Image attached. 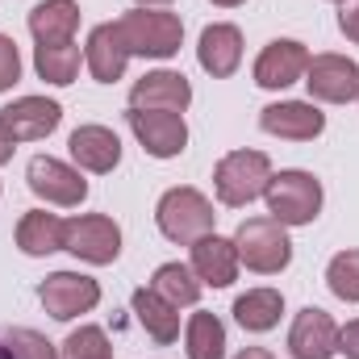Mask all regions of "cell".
I'll return each mask as SVG.
<instances>
[{"label": "cell", "mask_w": 359, "mask_h": 359, "mask_svg": "<svg viewBox=\"0 0 359 359\" xmlns=\"http://www.w3.org/2000/svg\"><path fill=\"white\" fill-rule=\"evenodd\" d=\"M38 301H42V309H46L55 322H72V318L96 309L100 284H96L92 276H80V271H55V276L42 280Z\"/></svg>", "instance_id": "obj_7"}, {"label": "cell", "mask_w": 359, "mask_h": 359, "mask_svg": "<svg viewBox=\"0 0 359 359\" xmlns=\"http://www.w3.org/2000/svg\"><path fill=\"white\" fill-rule=\"evenodd\" d=\"M305 67H309V50L292 38H276L259 50L255 59V84L259 88H288L297 80H305Z\"/></svg>", "instance_id": "obj_13"}, {"label": "cell", "mask_w": 359, "mask_h": 359, "mask_svg": "<svg viewBox=\"0 0 359 359\" xmlns=\"http://www.w3.org/2000/svg\"><path fill=\"white\" fill-rule=\"evenodd\" d=\"M155 222H159V230H163L172 243L192 247V243H201L205 234H213L217 213H213V205H209L205 192H196V188H172V192L159 196Z\"/></svg>", "instance_id": "obj_2"}, {"label": "cell", "mask_w": 359, "mask_h": 359, "mask_svg": "<svg viewBox=\"0 0 359 359\" xmlns=\"http://www.w3.org/2000/svg\"><path fill=\"white\" fill-rule=\"evenodd\" d=\"M63 238H67V222L55 217V213H46V209H29L17 222V247L25 255H34V259L63 251Z\"/></svg>", "instance_id": "obj_21"}, {"label": "cell", "mask_w": 359, "mask_h": 359, "mask_svg": "<svg viewBox=\"0 0 359 359\" xmlns=\"http://www.w3.org/2000/svg\"><path fill=\"white\" fill-rule=\"evenodd\" d=\"M288 351L292 359H334L339 355V326L326 309L309 305L292 318V330H288Z\"/></svg>", "instance_id": "obj_12"}, {"label": "cell", "mask_w": 359, "mask_h": 359, "mask_svg": "<svg viewBox=\"0 0 359 359\" xmlns=\"http://www.w3.org/2000/svg\"><path fill=\"white\" fill-rule=\"evenodd\" d=\"M339 29L359 42V0H343V8H339Z\"/></svg>", "instance_id": "obj_31"}, {"label": "cell", "mask_w": 359, "mask_h": 359, "mask_svg": "<svg viewBox=\"0 0 359 359\" xmlns=\"http://www.w3.org/2000/svg\"><path fill=\"white\" fill-rule=\"evenodd\" d=\"M134 138L142 142V151L151 159H176L188 147V126L184 113H163V109H130L126 113Z\"/></svg>", "instance_id": "obj_8"}, {"label": "cell", "mask_w": 359, "mask_h": 359, "mask_svg": "<svg viewBox=\"0 0 359 359\" xmlns=\"http://www.w3.org/2000/svg\"><path fill=\"white\" fill-rule=\"evenodd\" d=\"M80 46L76 42H63V46H34V67H38V76L46 80V84H55V88H67V84H76V76H80Z\"/></svg>", "instance_id": "obj_24"}, {"label": "cell", "mask_w": 359, "mask_h": 359, "mask_svg": "<svg viewBox=\"0 0 359 359\" xmlns=\"http://www.w3.org/2000/svg\"><path fill=\"white\" fill-rule=\"evenodd\" d=\"M234 251H238V264H247L259 276L271 271H284L292 259V243H288V230L276 222V217H247L234 234Z\"/></svg>", "instance_id": "obj_4"}, {"label": "cell", "mask_w": 359, "mask_h": 359, "mask_svg": "<svg viewBox=\"0 0 359 359\" xmlns=\"http://www.w3.org/2000/svg\"><path fill=\"white\" fill-rule=\"evenodd\" d=\"M21 80V55H17V42L0 34V92H8Z\"/></svg>", "instance_id": "obj_30"}, {"label": "cell", "mask_w": 359, "mask_h": 359, "mask_svg": "<svg viewBox=\"0 0 359 359\" xmlns=\"http://www.w3.org/2000/svg\"><path fill=\"white\" fill-rule=\"evenodd\" d=\"M76 29H80V4L76 0H42L38 8H29V34L38 46L76 42Z\"/></svg>", "instance_id": "obj_20"}, {"label": "cell", "mask_w": 359, "mask_h": 359, "mask_svg": "<svg viewBox=\"0 0 359 359\" xmlns=\"http://www.w3.org/2000/svg\"><path fill=\"white\" fill-rule=\"evenodd\" d=\"M13 151H17V142H13V138H8V130L0 126V168H4L8 159H13Z\"/></svg>", "instance_id": "obj_33"}, {"label": "cell", "mask_w": 359, "mask_h": 359, "mask_svg": "<svg viewBox=\"0 0 359 359\" xmlns=\"http://www.w3.org/2000/svg\"><path fill=\"white\" fill-rule=\"evenodd\" d=\"M326 284L339 301L359 305V251H339L326 268Z\"/></svg>", "instance_id": "obj_28"}, {"label": "cell", "mask_w": 359, "mask_h": 359, "mask_svg": "<svg viewBox=\"0 0 359 359\" xmlns=\"http://www.w3.org/2000/svg\"><path fill=\"white\" fill-rule=\"evenodd\" d=\"M268 213L280 226H309L322 213V184L309 172H280L264 188Z\"/></svg>", "instance_id": "obj_5"}, {"label": "cell", "mask_w": 359, "mask_h": 359, "mask_svg": "<svg viewBox=\"0 0 359 359\" xmlns=\"http://www.w3.org/2000/svg\"><path fill=\"white\" fill-rule=\"evenodd\" d=\"M113 25H117L126 50L142 55V59H172L184 42V21L168 8H130Z\"/></svg>", "instance_id": "obj_1"}, {"label": "cell", "mask_w": 359, "mask_h": 359, "mask_svg": "<svg viewBox=\"0 0 359 359\" xmlns=\"http://www.w3.org/2000/svg\"><path fill=\"white\" fill-rule=\"evenodd\" d=\"M151 288L163 297V301H172V305H196L201 301V280H196V271L184 268V264H163V268L151 276Z\"/></svg>", "instance_id": "obj_26"}, {"label": "cell", "mask_w": 359, "mask_h": 359, "mask_svg": "<svg viewBox=\"0 0 359 359\" xmlns=\"http://www.w3.org/2000/svg\"><path fill=\"white\" fill-rule=\"evenodd\" d=\"M259 126L271 138H288V142H309L326 130V113L318 104H305V100H280L268 104L259 113Z\"/></svg>", "instance_id": "obj_14"}, {"label": "cell", "mask_w": 359, "mask_h": 359, "mask_svg": "<svg viewBox=\"0 0 359 359\" xmlns=\"http://www.w3.org/2000/svg\"><path fill=\"white\" fill-rule=\"evenodd\" d=\"M192 271L201 284L209 288H230L238 280V251H234V238H217V234H205L201 243H192Z\"/></svg>", "instance_id": "obj_18"}, {"label": "cell", "mask_w": 359, "mask_h": 359, "mask_svg": "<svg viewBox=\"0 0 359 359\" xmlns=\"http://www.w3.org/2000/svg\"><path fill=\"white\" fill-rule=\"evenodd\" d=\"M25 180H29V192L42 196L46 205H80L88 196V180L80 176L76 168L50 159V155H34L29 168H25Z\"/></svg>", "instance_id": "obj_10"}, {"label": "cell", "mask_w": 359, "mask_h": 359, "mask_svg": "<svg viewBox=\"0 0 359 359\" xmlns=\"http://www.w3.org/2000/svg\"><path fill=\"white\" fill-rule=\"evenodd\" d=\"M280 313H284V297L276 288H251V292H243L234 301V318L251 334H268L271 326L280 322Z\"/></svg>", "instance_id": "obj_23"}, {"label": "cell", "mask_w": 359, "mask_h": 359, "mask_svg": "<svg viewBox=\"0 0 359 359\" xmlns=\"http://www.w3.org/2000/svg\"><path fill=\"white\" fill-rule=\"evenodd\" d=\"M234 359H276V355H271L268 347H247V351H238Z\"/></svg>", "instance_id": "obj_34"}, {"label": "cell", "mask_w": 359, "mask_h": 359, "mask_svg": "<svg viewBox=\"0 0 359 359\" xmlns=\"http://www.w3.org/2000/svg\"><path fill=\"white\" fill-rule=\"evenodd\" d=\"M134 313H138V322H142V330L155 339V343H176L180 339V313L172 301H163L155 288H138L134 292Z\"/></svg>", "instance_id": "obj_22"}, {"label": "cell", "mask_w": 359, "mask_h": 359, "mask_svg": "<svg viewBox=\"0 0 359 359\" xmlns=\"http://www.w3.org/2000/svg\"><path fill=\"white\" fill-rule=\"evenodd\" d=\"M0 351H4V359H59L55 343H50L46 334L29 330V326L8 330V334L0 339Z\"/></svg>", "instance_id": "obj_27"}, {"label": "cell", "mask_w": 359, "mask_h": 359, "mask_svg": "<svg viewBox=\"0 0 359 359\" xmlns=\"http://www.w3.org/2000/svg\"><path fill=\"white\" fill-rule=\"evenodd\" d=\"M305 88L313 100L326 104H347L359 96V67L347 55H313L305 67Z\"/></svg>", "instance_id": "obj_9"}, {"label": "cell", "mask_w": 359, "mask_h": 359, "mask_svg": "<svg viewBox=\"0 0 359 359\" xmlns=\"http://www.w3.org/2000/svg\"><path fill=\"white\" fill-rule=\"evenodd\" d=\"M63 251H72V255L84 259V264L104 268V264H113V259L121 255V230H117V222L104 217V213H80V217L67 222Z\"/></svg>", "instance_id": "obj_6"}, {"label": "cell", "mask_w": 359, "mask_h": 359, "mask_svg": "<svg viewBox=\"0 0 359 359\" xmlns=\"http://www.w3.org/2000/svg\"><path fill=\"white\" fill-rule=\"evenodd\" d=\"M184 343H188V359H226V326L217 313H192L188 318V330H184Z\"/></svg>", "instance_id": "obj_25"}, {"label": "cell", "mask_w": 359, "mask_h": 359, "mask_svg": "<svg viewBox=\"0 0 359 359\" xmlns=\"http://www.w3.org/2000/svg\"><path fill=\"white\" fill-rule=\"evenodd\" d=\"M339 351H343L347 359H359V318L339 330Z\"/></svg>", "instance_id": "obj_32"}, {"label": "cell", "mask_w": 359, "mask_h": 359, "mask_svg": "<svg viewBox=\"0 0 359 359\" xmlns=\"http://www.w3.org/2000/svg\"><path fill=\"white\" fill-rule=\"evenodd\" d=\"M138 8H155V4H168V0H134Z\"/></svg>", "instance_id": "obj_36"}, {"label": "cell", "mask_w": 359, "mask_h": 359, "mask_svg": "<svg viewBox=\"0 0 359 359\" xmlns=\"http://www.w3.org/2000/svg\"><path fill=\"white\" fill-rule=\"evenodd\" d=\"M196 59H201V67H205L213 80L234 76V72H238V63H243V34H238V25H226V21L205 25V29H201Z\"/></svg>", "instance_id": "obj_16"}, {"label": "cell", "mask_w": 359, "mask_h": 359, "mask_svg": "<svg viewBox=\"0 0 359 359\" xmlns=\"http://www.w3.org/2000/svg\"><path fill=\"white\" fill-rule=\"evenodd\" d=\"M217 8H238V4H247V0H213Z\"/></svg>", "instance_id": "obj_35"}, {"label": "cell", "mask_w": 359, "mask_h": 359, "mask_svg": "<svg viewBox=\"0 0 359 359\" xmlns=\"http://www.w3.org/2000/svg\"><path fill=\"white\" fill-rule=\"evenodd\" d=\"M67 151L84 172H96V176H104L121 163V138L109 126H80L67 138Z\"/></svg>", "instance_id": "obj_17"}, {"label": "cell", "mask_w": 359, "mask_h": 359, "mask_svg": "<svg viewBox=\"0 0 359 359\" xmlns=\"http://www.w3.org/2000/svg\"><path fill=\"white\" fill-rule=\"evenodd\" d=\"M59 121H63V104L46 100V96H21L0 109V126L8 130L13 142H38L46 134H55Z\"/></svg>", "instance_id": "obj_11"}, {"label": "cell", "mask_w": 359, "mask_h": 359, "mask_svg": "<svg viewBox=\"0 0 359 359\" xmlns=\"http://www.w3.org/2000/svg\"><path fill=\"white\" fill-rule=\"evenodd\" d=\"M268 180H271V159L264 151H230V155L213 168L217 201L230 205V209H243V205H251L255 196H264Z\"/></svg>", "instance_id": "obj_3"}, {"label": "cell", "mask_w": 359, "mask_h": 359, "mask_svg": "<svg viewBox=\"0 0 359 359\" xmlns=\"http://www.w3.org/2000/svg\"><path fill=\"white\" fill-rule=\"evenodd\" d=\"M192 104V84L180 72H147L130 88V109H163V113H184Z\"/></svg>", "instance_id": "obj_15"}, {"label": "cell", "mask_w": 359, "mask_h": 359, "mask_svg": "<svg viewBox=\"0 0 359 359\" xmlns=\"http://www.w3.org/2000/svg\"><path fill=\"white\" fill-rule=\"evenodd\" d=\"M84 63H88L92 80H100V84H117V80L126 76L130 50H126V42H121V34H117V25H113V21L96 25V29L88 34V46H84Z\"/></svg>", "instance_id": "obj_19"}, {"label": "cell", "mask_w": 359, "mask_h": 359, "mask_svg": "<svg viewBox=\"0 0 359 359\" xmlns=\"http://www.w3.org/2000/svg\"><path fill=\"white\" fill-rule=\"evenodd\" d=\"M0 359H4V351H0Z\"/></svg>", "instance_id": "obj_37"}, {"label": "cell", "mask_w": 359, "mask_h": 359, "mask_svg": "<svg viewBox=\"0 0 359 359\" xmlns=\"http://www.w3.org/2000/svg\"><path fill=\"white\" fill-rule=\"evenodd\" d=\"M63 359H113V347H109V339H104L100 326H80V330L67 334Z\"/></svg>", "instance_id": "obj_29"}]
</instances>
